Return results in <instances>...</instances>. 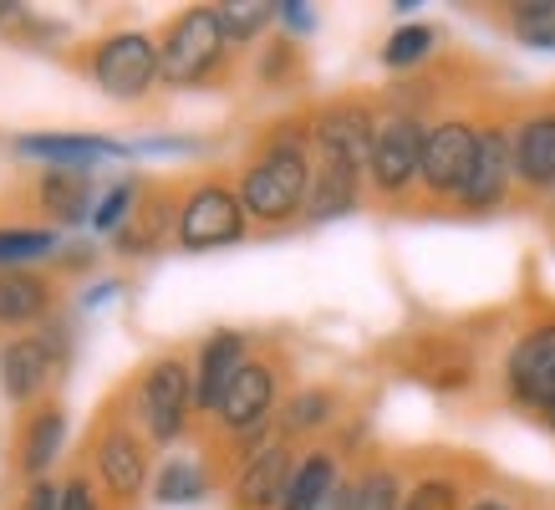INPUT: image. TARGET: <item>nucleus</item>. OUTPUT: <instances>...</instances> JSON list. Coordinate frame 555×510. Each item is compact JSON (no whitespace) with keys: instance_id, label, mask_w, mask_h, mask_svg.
<instances>
[{"instance_id":"obj_1","label":"nucleus","mask_w":555,"mask_h":510,"mask_svg":"<svg viewBox=\"0 0 555 510\" xmlns=\"http://www.w3.org/2000/svg\"><path fill=\"white\" fill-rule=\"evenodd\" d=\"M311 179H317L311 113H296V118H281L255 133L250 153L240 158L235 189L255 230L275 235V230H291V225L306 220Z\"/></svg>"},{"instance_id":"obj_2","label":"nucleus","mask_w":555,"mask_h":510,"mask_svg":"<svg viewBox=\"0 0 555 510\" xmlns=\"http://www.w3.org/2000/svg\"><path fill=\"white\" fill-rule=\"evenodd\" d=\"M158 56H164V87L194 92V87L224 82L240 51L230 47L215 5H184V11L158 31Z\"/></svg>"},{"instance_id":"obj_3","label":"nucleus","mask_w":555,"mask_h":510,"mask_svg":"<svg viewBox=\"0 0 555 510\" xmlns=\"http://www.w3.org/2000/svg\"><path fill=\"white\" fill-rule=\"evenodd\" d=\"M128 419L143 429V439L153 449H169L189 434V424L199 419L194 408V362L184 353H164L153 357L149 368L138 373L133 383V398H128Z\"/></svg>"},{"instance_id":"obj_4","label":"nucleus","mask_w":555,"mask_h":510,"mask_svg":"<svg viewBox=\"0 0 555 510\" xmlns=\"http://www.w3.org/2000/svg\"><path fill=\"white\" fill-rule=\"evenodd\" d=\"M255 225L240 204V189L219 174H199L179 189V230L173 245L184 255H209V251H230L250 235Z\"/></svg>"},{"instance_id":"obj_5","label":"nucleus","mask_w":555,"mask_h":510,"mask_svg":"<svg viewBox=\"0 0 555 510\" xmlns=\"http://www.w3.org/2000/svg\"><path fill=\"white\" fill-rule=\"evenodd\" d=\"M72 362V327L62 317L41 322L36 332H21L0 347V393L11 408L47 404L51 383L67 373Z\"/></svg>"},{"instance_id":"obj_6","label":"nucleus","mask_w":555,"mask_h":510,"mask_svg":"<svg viewBox=\"0 0 555 510\" xmlns=\"http://www.w3.org/2000/svg\"><path fill=\"white\" fill-rule=\"evenodd\" d=\"M500 388L520 413L555 434V311L525 322L500 362Z\"/></svg>"},{"instance_id":"obj_7","label":"nucleus","mask_w":555,"mask_h":510,"mask_svg":"<svg viewBox=\"0 0 555 510\" xmlns=\"http://www.w3.org/2000/svg\"><path fill=\"white\" fill-rule=\"evenodd\" d=\"M479 123H485V113H464V107L428 118L418 169V194L428 204H459L474 174V153H479Z\"/></svg>"},{"instance_id":"obj_8","label":"nucleus","mask_w":555,"mask_h":510,"mask_svg":"<svg viewBox=\"0 0 555 510\" xmlns=\"http://www.w3.org/2000/svg\"><path fill=\"white\" fill-rule=\"evenodd\" d=\"M87 77H92L113 102H143L153 87L164 82L158 36L138 31V26L98 36L92 51H87Z\"/></svg>"},{"instance_id":"obj_9","label":"nucleus","mask_w":555,"mask_h":510,"mask_svg":"<svg viewBox=\"0 0 555 510\" xmlns=\"http://www.w3.org/2000/svg\"><path fill=\"white\" fill-rule=\"evenodd\" d=\"M423 138H428V118H418V113H383L377 138H372V158H367V194L372 200L403 204L418 194Z\"/></svg>"},{"instance_id":"obj_10","label":"nucleus","mask_w":555,"mask_h":510,"mask_svg":"<svg viewBox=\"0 0 555 510\" xmlns=\"http://www.w3.org/2000/svg\"><path fill=\"white\" fill-rule=\"evenodd\" d=\"M92 470L102 480V495L113 506L133 510L143 490L153 485V444L143 439V429L122 413H107L92 434Z\"/></svg>"},{"instance_id":"obj_11","label":"nucleus","mask_w":555,"mask_h":510,"mask_svg":"<svg viewBox=\"0 0 555 510\" xmlns=\"http://www.w3.org/2000/svg\"><path fill=\"white\" fill-rule=\"evenodd\" d=\"M281 373H286L281 357H270V353H255L250 362L240 368L230 393L219 398L215 419H209V429H215L219 439H240V434H255V429H275V413L286 404Z\"/></svg>"},{"instance_id":"obj_12","label":"nucleus","mask_w":555,"mask_h":510,"mask_svg":"<svg viewBox=\"0 0 555 510\" xmlns=\"http://www.w3.org/2000/svg\"><path fill=\"white\" fill-rule=\"evenodd\" d=\"M515 149V200L540 204L555 189V98H535L509 113Z\"/></svg>"},{"instance_id":"obj_13","label":"nucleus","mask_w":555,"mask_h":510,"mask_svg":"<svg viewBox=\"0 0 555 510\" xmlns=\"http://www.w3.org/2000/svg\"><path fill=\"white\" fill-rule=\"evenodd\" d=\"M515 200V149H509V113H485L479 123V153H474V174L464 194H459V215H500Z\"/></svg>"},{"instance_id":"obj_14","label":"nucleus","mask_w":555,"mask_h":510,"mask_svg":"<svg viewBox=\"0 0 555 510\" xmlns=\"http://www.w3.org/2000/svg\"><path fill=\"white\" fill-rule=\"evenodd\" d=\"M377 123H383V107L372 98H332L321 107H311V143L326 158H347V164H357L367 174Z\"/></svg>"},{"instance_id":"obj_15","label":"nucleus","mask_w":555,"mask_h":510,"mask_svg":"<svg viewBox=\"0 0 555 510\" xmlns=\"http://www.w3.org/2000/svg\"><path fill=\"white\" fill-rule=\"evenodd\" d=\"M255 357V342L250 332H240V327H215V332H204L199 347H194V408H199V419H215L219 398L230 393L235 373Z\"/></svg>"},{"instance_id":"obj_16","label":"nucleus","mask_w":555,"mask_h":510,"mask_svg":"<svg viewBox=\"0 0 555 510\" xmlns=\"http://www.w3.org/2000/svg\"><path fill=\"white\" fill-rule=\"evenodd\" d=\"M31 209L41 215L47 230H72V225H92L98 209V174L92 169H31Z\"/></svg>"},{"instance_id":"obj_17","label":"nucleus","mask_w":555,"mask_h":510,"mask_svg":"<svg viewBox=\"0 0 555 510\" xmlns=\"http://www.w3.org/2000/svg\"><path fill=\"white\" fill-rule=\"evenodd\" d=\"M11 153L41 169H98L107 158H133V143H118L107 133H16Z\"/></svg>"},{"instance_id":"obj_18","label":"nucleus","mask_w":555,"mask_h":510,"mask_svg":"<svg viewBox=\"0 0 555 510\" xmlns=\"http://www.w3.org/2000/svg\"><path fill=\"white\" fill-rule=\"evenodd\" d=\"M173 230H179V189L173 184H153L143 189V200L133 204V215L122 220V230L113 235V251L128 260H149V255L169 251Z\"/></svg>"},{"instance_id":"obj_19","label":"nucleus","mask_w":555,"mask_h":510,"mask_svg":"<svg viewBox=\"0 0 555 510\" xmlns=\"http://www.w3.org/2000/svg\"><path fill=\"white\" fill-rule=\"evenodd\" d=\"M341 419H347V393L332 388V383H301V388L286 393V404L275 413V434L306 449V444H321V434L337 429Z\"/></svg>"},{"instance_id":"obj_20","label":"nucleus","mask_w":555,"mask_h":510,"mask_svg":"<svg viewBox=\"0 0 555 510\" xmlns=\"http://www.w3.org/2000/svg\"><path fill=\"white\" fill-rule=\"evenodd\" d=\"M296 455H301L296 444L275 439L250 464H240L235 475H230V510H281V495H286Z\"/></svg>"},{"instance_id":"obj_21","label":"nucleus","mask_w":555,"mask_h":510,"mask_svg":"<svg viewBox=\"0 0 555 510\" xmlns=\"http://www.w3.org/2000/svg\"><path fill=\"white\" fill-rule=\"evenodd\" d=\"M367 194V174L347 164V158H326L317 153V179H311V200H306V220L301 225H332L341 215H352Z\"/></svg>"},{"instance_id":"obj_22","label":"nucleus","mask_w":555,"mask_h":510,"mask_svg":"<svg viewBox=\"0 0 555 510\" xmlns=\"http://www.w3.org/2000/svg\"><path fill=\"white\" fill-rule=\"evenodd\" d=\"M62 444H67V408L47 398V404H36L26 413V424H21V439H16V470L31 480H47L51 464L62 459Z\"/></svg>"},{"instance_id":"obj_23","label":"nucleus","mask_w":555,"mask_h":510,"mask_svg":"<svg viewBox=\"0 0 555 510\" xmlns=\"http://www.w3.org/2000/svg\"><path fill=\"white\" fill-rule=\"evenodd\" d=\"M56 317V281L41 271H0V332H26Z\"/></svg>"},{"instance_id":"obj_24","label":"nucleus","mask_w":555,"mask_h":510,"mask_svg":"<svg viewBox=\"0 0 555 510\" xmlns=\"http://www.w3.org/2000/svg\"><path fill=\"white\" fill-rule=\"evenodd\" d=\"M341 475H347V464H341L337 444H306L301 455H296V464H291L281 510H317Z\"/></svg>"},{"instance_id":"obj_25","label":"nucleus","mask_w":555,"mask_h":510,"mask_svg":"<svg viewBox=\"0 0 555 510\" xmlns=\"http://www.w3.org/2000/svg\"><path fill=\"white\" fill-rule=\"evenodd\" d=\"M149 490L158 506H199L215 495V464L204 455H169L153 470Z\"/></svg>"},{"instance_id":"obj_26","label":"nucleus","mask_w":555,"mask_h":510,"mask_svg":"<svg viewBox=\"0 0 555 510\" xmlns=\"http://www.w3.org/2000/svg\"><path fill=\"white\" fill-rule=\"evenodd\" d=\"M352 480H357L352 510H403L408 475H403V464H398V459L362 455V464L352 470Z\"/></svg>"},{"instance_id":"obj_27","label":"nucleus","mask_w":555,"mask_h":510,"mask_svg":"<svg viewBox=\"0 0 555 510\" xmlns=\"http://www.w3.org/2000/svg\"><path fill=\"white\" fill-rule=\"evenodd\" d=\"M62 245V230L47 225H0V271H31L36 260H56Z\"/></svg>"},{"instance_id":"obj_28","label":"nucleus","mask_w":555,"mask_h":510,"mask_svg":"<svg viewBox=\"0 0 555 510\" xmlns=\"http://www.w3.org/2000/svg\"><path fill=\"white\" fill-rule=\"evenodd\" d=\"M469 480L464 470L454 464H434L423 475L408 480V495H403V510H464L469 506Z\"/></svg>"},{"instance_id":"obj_29","label":"nucleus","mask_w":555,"mask_h":510,"mask_svg":"<svg viewBox=\"0 0 555 510\" xmlns=\"http://www.w3.org/2000/svg\"><path fill=\"white\" fill-rule=\"evenodd\" d=\"M438 41H443L438 26H428V21H403V26L383 41L377 62H383L387 72H423L438 56Z\"/></svg>"},{"instance_id":"obj_30","label":"nucleus","mask_w":555,"mask_h":510,"mask_svg":"<svg viewBox=\"0 0 555 510\" xmlns=\"http://www.w3.org/2000/svg\"><path fill=\"white\" fill-rule=\"evenodd\" d=\"M505 31L530 51H555V0H509L505 11Z\"/></svg>"},{"instance_id":"obj_31","label":"nucleus","mask_w":555,"mask_h":510,"mask_svg":"<svg viewBox=\"0 0 555 510\" xmlns=\"http://www.w3.org/2000/svg\"><path fill=\"white\" fill-rule=\"evenodd\" d=\"M219 26L230 36V47L245 51L255 41H266V31L275 26V0H219Z\"/></svg>"},{"instance_id":"obj_32","label":"nucleus","mask_w":555,"mask_h":510,"mask_svg":"<svg viewBox=\"0 0 555 510\" xmlns=\"http://www.w3.org/2000/svg\"><path fill=\"white\" fill-rule=\"evenodd\" d=\"M143 189H149V179H118V184H107L102 189V200H98V209H92V235H118L122 230V220L133 215V204L143 200Z\"/></svg>"},{"instance_id":"obj_33","label":"nucleus","mask_w":555,"mask_h":510,"mask_svg":"<svg viewBox=\"0 0 555 510\" xmlns=\"http://www.w3.org/2000/svg\"><path fill=\"white\" fill-rule=\"evenodd\" d=\"M296 72H301V41H291V36L260 41V51H255V82L275 92V87H291Z\"/></svg>"},{"instance_id":"obj_34","label":"nucleus","mask_w":555,"mask_h":510,"mask_svg":"<svg viewBox=\"0 0 555 510\" xmlns=\"http://www.w3.org/2000/svg\"><path fill=\"white\" fill-rule=\"evenodd\" d=\"M275 26H281V36H291V41H306V36L317 31V11H311L306 0H275Z\"/></svg>"},{"instance_id":"obj_35","label":"nucleus","mask_w":555,"mask_h":510,"mask_svg":"<svg viewBox=\"0 0 555 510\" xmlns=\"http://www.w3.org/2000/svg\"><path fill=\"white\" fill-rule=\"evenodd\" d=\"M62 510H107V495L87 480V470L62 480Z\"/></svg>"},{"instance_id":"obj_36","label":"nucleus","mask_w":555,"mask_h":510,"mask_svg":"<svg viewBox=\"0 0 555 510\" xmlns=\"http://www.w3.org/2000/svg\"><path fill=\"white\" fill-rule=\"evenodd\" d=\"M464 510H525L520 495H509L505 485H479V490L469 495V506Z\"/></svg>"},{"instance_id":"obj_37","label":"nucleus","mask_w":555,"mask_h":510,"mask_svg":"<svg viewBox=\"0 0 555 510\" xmlns=\"http://www.w3.org/2000/svg\"><path fill=\"white\" fill-rule=\"evenodd\" d=\"M21 510H62V485L56 480H31L26 495H21Z\"/></svg>"},{"instance_id":"obj_38","label":"nucleus","mask_w":555,"mask_h":510,"mask_svg":"<svg viewBox=\"0 0 555 510\" xmlns=\"http://www.w3.org/2000/svg\"><path fill=\"white\" fill-rule=\"evenodd\" d=\"M113 296H122V281H118V276H107V281H98V286H87L82 296H77V306H82V311H98V306H107Z\"/></svg>"},{"instance_id":"obj_39","label":"nucleus","mask_w":555,"mask_h":510,"mask_svg":"<svg viewBox=\"0 0 555 510\" xmlns=\"http://www.w3.org/2000/svg\"><path fill=\"white\" fill-rule=\"evenodd\" d=\"M352 495H357V480H352V470H347V475L326 490V500H321L317 510H352Z\"/></svg>"},{"instance_id":"obj_40","label":"nucleus","mask_w":555,"mask_h":510,"mask_svg":"<svg viewBox=\"0 0 555 510\" xmlns=\"http://www.w3.org/2000/svg\"><path fill=\"white\" fill-rule=\"evenodd\" d=\"M92 260H98V245H92V240H77V245H62V255H56V266H62V271H77V266H92Z\"/></svg>"},{"instance_id":"obj_41","label":"nucleus","mask_w":555,"mask_h":510,"mask_svg":"<svg viewBox=\"0 0 555 510\" xmlns=\"http://www.w3.org/2000/svg\"><path fill=\"white\" fill-rule=\"evenodd\" d=\"M26 16H31V11H26L21 0H0V26H21Z\"/></svg>"},{"instance_id":"obj_42","label":"nucleus","mask_w":555,"mask_h":510,"mask_svg":"<svg viewBox=\"0 0 555 510\" xmlns=\"http://www.w3.org/2000/svg\"><path fill=\"white\" fill-rule=\"evenodd\" d=\"M540 215H545V225H551V235H555V189L540 200Z\"/></svg>"}]
</instances>
